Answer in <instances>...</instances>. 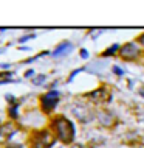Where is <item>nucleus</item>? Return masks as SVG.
Instances as JSON below:
<instances>
[{"label": "nucleus", "instance_id": "1", "mask_svg": "<svg viewBox=\"0 0 144 148\" xmlns=\"http://www.w3.org/2000/svg\"><path fill=\"white\" fill-rule=\"evenodd\" d=\"M51 128L54 130L56 137L59 139L62 143H71L74 139V126L73 123L70 122L68 119L62 117H54L53 122H51Z\"/></svg>", "mask_w": 144, "mask_h": 148}, {"label": "nucleus", "instance_id": "2", "mask_svg": "<svg viewBox=\"0 0 144 148\" xmlns=\"http://www.w3.org/2000/svg\"><path fill=\"white\" fill-rule=\"evenodd\" d=\"M54 142H56V137L47 130L37 131L31 137V147L33 148H51L54 145Z\"/></svg>", "mask_w": 144, "mask_h": 148}, {"label": "nucleus", "instance_id": "3", "mask_svg": "<svg viewBox=\"0 0 144 148\" xmlns=\"http://www.w3.org/2000/svg\"><path fill=\"white\" fill-rule=\"evenodd\" d=\"M71 112L74 114L76 119L81 120L82 123H89L95 117L93 109H91L90 106H87V105H82V103H74L73 108H71Z\"/></svg>", "mask_w": 144, "mask_h": 148}, {"label": "nucleus", "instance_id": "4", "mask_svg": "<svg viewBox=\"0 0 144 148\" xmlns=\"http://www.w3.org/2000/svg\"><path fill=\"white\" fill-rule=\"evenodd\" d=\"M87 98H89L90 101H93L95 105H107V103H110V100H112V94H110L109 87L101 86L96 90L90 92V94L87 95Z\"/></svg>", "mask_w": 144, "mask_h": 148}, {"label": "nucleus", "instance_id": "5", "mask_svg": "<svg viewBox=\"0 0 144 148\" xmlns=\"http://www.w3.org/2000/svg\"><path fill=\"white\" fill-rule=\"evenodd\" d=\"M59 101V92L57 90H50L48 94L41 97V106L43 109V112H51L56 108Z\"/></svg>", "mask_w": 144, "mask_h": 148}, {"label": "nucleus", "instance_id": "6", "mask_svg": "<svg viewBox=\"0 0 144 148\" xmlns=\"http://www.w3.org/2000/svg\"><path fill=\"white\" fill-rule=\"evenodd\" d=\"M119 56L126 61H132L139 56V47L135 42H127L119 49Z\"/></svg>", "mask_w": 144, "mask_h": 148}, {"label": "nucleus", "instance_id": "7", "mask_svg": "<svg viewBox=\"0 0 144 148\" xmlns=\"http://www.w3.org/2000/svg\"><path fill=\"white\" fill-rule=\"evenodd\" d=\"M16 131L17 130H16V126L13 123H3L0 126V143H6L16 134Z\"/></svg>", "mask_w": 144, "mask_h": 148}, {"label": "nucleus", "instance_id": "8", "mask_svg": "<svg viewBox=\"0 0 144 148\" xmlns=\"http://www.w3.org/2000/svg\"><path fill=\"white\" fill-rule=\"evenodd\" d=\"M98 120L99 123H101L102 126L105 128H113L116 125V119H115V115L109 112V111H101V112L98 114Z\"/></svg>", "mask_w": 144, "mask_h": 148}, {"label": "nucleus", "instance_id": "9", "mask_svg": "<svg viewBox=\"0 0 144 148\" xmlns=\"http://www.w3.org/2000/svg\"><path fill=\"white\" fill-rule=\"evenodd\" d=\"M70 50H71V44L70 42H62L61 45L53 51V56H59V55H64L65 51H70Z\"/></svg>", "mask_w": 144, "mask_h": 148}, {"label": "nucleus", "instance_id": "10", "mask_svg": "<svg viewBox=\"0 0 144 148\" xmlns=\"http://www.w3.org/2000/svg\"><path fill=\"white\" fill-rule=\"evenodd\" d=\"M118 50H119V45L118 44H113L112 47H109V49L104 51L102 56H112V55H115V51H118Z\"/></svg>", "mask_w": 144, "mask_h": 148}, {"label": "nucleus", "instance_id": "11", "mask_svg": "<svg viewBox=\"0 0 144 148\" xmlns=\"http://www.w3.org/2000/svg\"><path fill=\"white\" fill-rule=\"evenodd\" d=\"M9 117L11 119H17V105H11V108H9Z\"/></svg>", "mask_w": 144, "mask_h": 148}, {"label": "nucleus", "instance_id": "12", "mask_svg": "<svg viewBox=\"0 0 144 148\" xmlns=\"http://www.w3.org/2000/svg\"><path fill=\"white\" fill-rule=\"evenodd\" d=\"M45 78H47L45 75H37V77L34 78V81H33V83H34V84H42V83L45 81Z\"/></svg>", "mask_w": 144, "mask_h": 148}, {"label": "nucleus", "instance_id": "13", "mask_svg": "<svg viewBox=\"0 0 144 148\" xmlns=\"http://www.w3.org/2000/svg\"><path fill=\"white\" fill-rule=\"evenodd\" d=\"M71 148H96L93 145H79V143H74V145H71Z\"/></svg>", "mask_w": 144, "mask_h": 148}, {"label": "nucleus", "instance_id": "14", "mask_svg": "<svg viewBox=\"0 0 144 148\" xmlns=\"http://www.w3.org/2000/svg\"><path fill=\"white\" fill-rule=\"evenodd\" d=\"M113 72H115L116 75H122V73H124L122 69H121V67H118V66H115V67H113Z\"/></svg>", "mask_w": 144, "mask_h": 148}, {"label": "nucleus", "instance_id": "15", "mask_svg": "<svg viewBox=\"0 0 144 148\" xmlns=\"http://www.w3.org/2000/svg\"><path fill=\"white\" fill-rule=\"evenodd\" d=\"M6 148H23L20 143H11V145H8Z\"/></svg>", "mask_w": 144, "mask_h": 148}, {"label": "nucleus", "instance_id": "16", "mask_svg": "<svg viewBox=\"0 0 144 148\" xmlns=\"http://www.w3.org/2000/svg\"><path fill=\"white\" fill-rule=\"evenodd\" d=\"M137 41H138L139 44H141V45H144V33L138 36V39H137Z\"/></svg>", "mask_w": 144, "mask_h": 148}, {"label": "nucleus", "instance_id": "17", "mask_svg": "<svg viewBox=\"0 0 144 148\" xmlns=\"http://www.w3.org/2000/svg\"><path fill=\"white\" fill-rule=\"evenodd\" d=\"M31 38H34V34H30V36H23V38H20V42H25V41H28V39H31Z\"/></svg>", "mask_w": 144, "mask_h": 148}, {"label": "nucleus", "instance_id": "18", "mask_svg": "<svg viewBox=\"0 0 144 148\" xmlns=\"http://www.w3.org/2000/svg\"><path fill=\"white\" fill-rule=\"evenodd\" d=\"M11 77V72H5V73H0V78H8Z\"/></svg>", "mask_w": 144, "mask_h": 148}, {"label": "nucleus", "instance_id": "19", "mask_svg": "<svg viewBox=\"0 0 144 148\" xmlns=\"http://www.w3.org/2000/svg\"><path fill=\"white\" fill-rule=\"evenodd\" d=\"M81 55H82V58H87V56H89V51H87L85 49H82L81 50Z\"/></svg>", "mask_w": 144, "mask_h": 148}, {"label": "nucleus", "instance_id": "20", "mask_svg": "<svg viewBox=\"0 0 144 148\" xmlns=\"http://www.w3.org/2000/svg\"><path fill=\"white\" fill-rule=\"evenodd\" d=\"M33 73H34V72H33V70H28V72H26V73H25V77H31V75H33Z\"/></svg>", "mask_w": 144, "mask_h": 148}, {"label": "nucleus", "instance_id": "21", "mask_svg": "<svg viewBox=\"0 0 144 148\" xmlns=\"http://www.w3.org/2000/svg\"><path fill=\"white\" fill-rule=\"evenodd\" d=\"M0 126H2V125H0Z\"/></svg>", "mask_w": 144, "mask_h": 148}]
</instances>
